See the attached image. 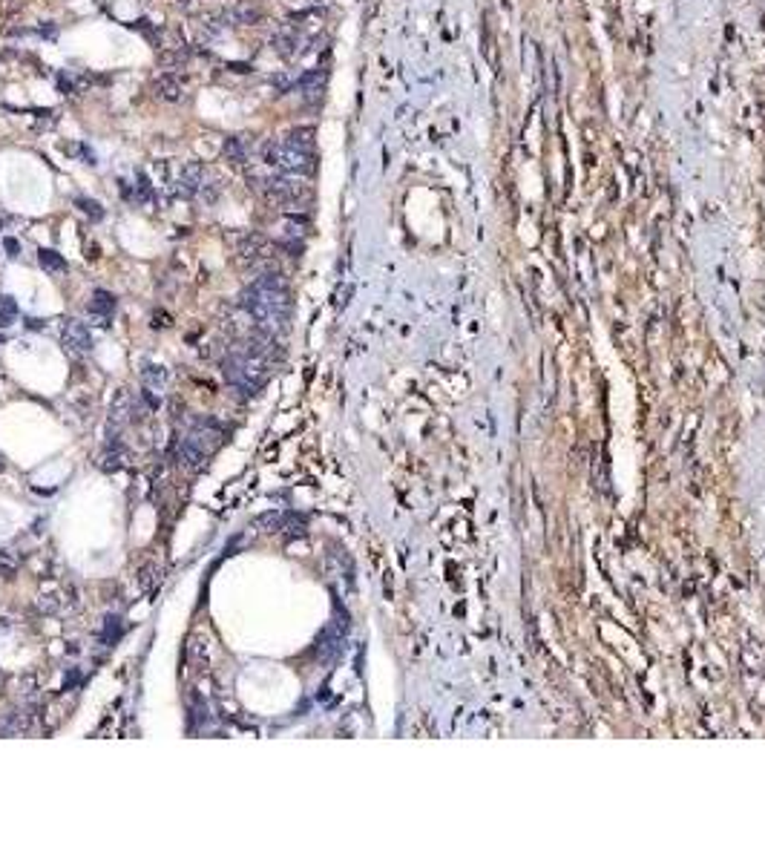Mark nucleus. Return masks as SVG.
Returning a JSON list of instances; mask_svg holds the SVG:
<instances>
[{"label": "nucleus", "instance_id": "f257e3e1", "mask_svg": "<svg viewBox=\"0 0 765 863\" xmlns=\"http://www.w3.org/2000/svg\"><path fill=\"white\" fill-rule=\"evenodd\" d=\"M239 308L247 314V320H254L256 328L276 334L285 328L288 314H291V294L282 283V276L274 271L259 274L251 285L239 294Z\"/></svg>", "mask_w": 765, "mask_h": 863}, {"label": "nucleus", "instance_id": "f03ea898", "mask_svg": "<svg viewBox=\"0 0 765 863\" xmlns=\"http://www.w3.org/2000/svg\"><path fill=\"white\" fill-rule=\"evenodd\" d=\"M262 162L288 176H311L317 167V155L314 150H299L285 142H268L262 147Z\"/></svg>", "mask_w": 765, "mask_h": 863}, {"label": "nucleus", "instance_id": "7ed1b4c3", "mask_svg": "<svg viewBox=\"0 0 765 863\" xmlns=\"http://www.w3.org/2000/svg\"><path fill=\"white\" fill-rule=\"evenodd\" d=\"M262 193H265V199H268V202H274L279 207H291V205H296L302 196H305V184L299 182V176L282 173V176H268Z\"/></svg>", "mask_w": 765, "mask_h": 863}, {"label": "nucleus", "instance_id": "20e7f679", "mask_svg": "<svg viewBox=\"0 0 765 863\" xmlns=\"http://www.w3.org/2000/svg\"><path fill=\"white\" fill-rule=\"evenodd\" d=\"M61 343L66 351H73V354H86V351L93 348V334L81 320H66L61 328Z\"/></svg>", "mask_w": 765, "mask_h": 863}, {"label": "nucleus", "instance_id": "39448f33", "mask_svg": "<svg viewBox=\"0 0 765 863\" xmlns=\"http://www.w3.org/2000/svg\"><path fill=\"white\" fill-rule=\"evenodd\" d=\"M271 46H274V52H276L279 58L291 61V58H296V55H299L302 35H299V29H296V26H279V29L274 32V38H271Z\"/></svg>", "mask_w": 765, "mask_h": 863}, {"label": "nucleus", "instance_id": "423d86ee", "mask_svg": "<svg viewBox=\"0 0 765 863\" xmlns=\"http://www.w3.org/2000/svg\"><path fill=\"white\" fill-rule=\"evenodd\" d=\"M202 187H205V167L199 162L185 164L182 173H179V179H176V193L185 196V199H190V196H196V193H202Z\"/></svg>", "mask_w": 765, "mask_h": 863}, {"label": "nucleus", "instance_id": "0eeeda50", "mask_svg": "<svg viewBox=\"0 0 765 863\" xmlns=\"http://www.w3.org/2000/svg\"><path fill=\"white\" fill-rule=\"evenodd\" d=\"M325 78H328V73L325 69H305V73H299V81H296V93L305 98V101H317L319 95H323V90H325Z\"/></svg>", "mask_w": 765, "mask_h": 863}, {"label": "nucleus", "instance_id": "6e6552de", "mask_svg": "<svg viewBox=\"0 0 765 863\" xmlns=\"http://www.w3.org/2000/svg\"><path fill=\"white\" fill-rule=\"evenodd\" d=\"M115 308H118L115 296H113L110 291H104V288H98V291L93 294V299H90V316H93L98 325H110Z\"/></svg>", "mask_w": 765, "mask_h": 863}, {"label": "nucleus", "instance_id": "1a4fd4ad", "mask_svg": "<svg viewBox=\"0 0 765 863\" xmlns=\"http://www.w3.org/2000/svg\"><path fill=\"white\" fill-rule=\"evenodd\" d=\"M167 383H170V374H167L164 366H153L150 363V366L141 368V386H144V392L162 397L164 389H167Z\"/></svg>", "mask_w": 765, "mask_h": 863}, {"label": "nucleus", "instance_id": "9d476101", "mask_svg": "<svg viewBox=\"0 0 765 863\" xmlns=\"http://www.w3.org/2000/svg\"><path fill=\"white\" fill-rule=\"evenodd\" d=\"M254 153V142H247V135H230L222 144V155L234 164H245Z\"/></svg>", "mask_w": 765, "mask_h": 863}, {"label": "nucleus", "instance_id": "9b49d317", "mask_svg": "<svg viewBox=\"0 0 765 863\" xmlns=\"http://www.w3.org/2000/svg\"><path fill=\"white\" fill-rule=\"evenodd\" d=\"M153 90H155V98H162V101H167V104H176V101H182V95H185V86H182V81L176 78L173 73H164V75H158V78L153 81Z\"/></svg>", "mask_w": 765, "mask_h": 863}, {"label": "nucleus", "instance_id": "f8f14e48", "mask_svg": "<svg viewBox=\"0 0 765 863\" xmlns=\"http://www.w3.org/2000/svg\"><path fill=\"white\" fill-rule=\"evenodd\" d=\"M227 17H230V26H254L262 21V12L251 3H239L234 9H227Z\"/></svg>", "mask_w": 765, "mask_h": 863}, {"label": "nucleus", "instance_id": "ddd939ff", "mask_svg": "<svg viewBox=\"0 0 765 863\" xmlns=\"http://www.w3.org/2000/svg\"><path fill=\"white\" fill-rule=\"evenodd\" d=\"M187 58H190L187 46H176V49H162V52H158V64H162L167 73L185 69V66H187Z\"/></svg>", "mask_w": 765, "mask_h": 863}, {"label": "nucleus", "instance_id": "4468645a", "mask_svg": "<svg viewBox=\"0 0 765 863\" xmlns=\"http://www.w3.org/2000/svg\"><path fill=\"white\" fill-rule=\"evenodd\" d=\"M38 262H41V268L46 271V274H52V276H61V274H66V259L58 254V251H49V248H41L38 251Z\"/></svg>", "mask_w": 765, "mask_h": 863}, {"label": "nucleus", "instance_id": "2eb2a0df", "mask_svg": "<svg viewBox=\"0 0 765 863\" xmlns=\"http://www.w3.org/2000/svg\"><path fill=\"white\" fill-rule=\"evenodd\" d=\"M296 81H299V73H296V69H282V73L271 75V86H274L276 95H285V93L296 90Z\"/></svg>", "mask_w": 765, "mask_h": 863}, {"label": "nucleus", "instance_id": "dca6fc26", "mask_svg": "<svg viewBox=\"0 0 765 863\" xmlns=\"http://www.w3.org/2000/svg\"><path fill=\"white\" fill-rule=\"evenodd\" d=\"M282 142L291 144V147H299V150H314V127H296L282 138Z\"/></svg>", "mask_w": 765, "mask_h": 863}, {"label": "nucleus", "instance_id": "f3484780", "mask_svg": "<svg viewBox=\"0 0 765 863\" xmlns=\"http://www.w3.org/2000/svg\"><path fill=\"white\" fill-rule=\"evenodd\" d=\"M288 521H294V515L265 513V515H259V518H256V527H262V530H268V533H279V530H285V524H288Z\"/></svg>", "mask_w": 765, "mask_h": 863}, {"label": "nucleus", "instance_id": "a211bd4d", "mask_svg": "<svg viewBox=\"0 0 765 863\" xmlns=\"http://www.w3.org/2000/svg\"><path fill=\"white\" fill-rule=\"evenodd\" d=\"M135 202L138 205H150L153 202V184L147 179V173H135Z\"/></svg>", "mask_w": 765, "mask_h": 863}, {"label": "nucleus", "instance_id": "6ab92c4d", "mask_svg": "<svg viewBox=\"0 0 765 863\" xmlns=\"http://www.w3.org/2000/svg\"><path fill=\"white\" fill-rule=\"evenodd\" d=\"M17 320V303L12 296H0V328H9Z\"/></svg>", "mask_w": 765, "mask_h": 863}, {"label": "nucleus", "instance_id": "aec40b11", "mask_svg": "<svg viewBox=\"0 0 765 863\" xmlns=\"http://www.w3.org/2000/svg\"><path fill=\"white\" fill-rule=\"evenodd\" d=\"M121 636V619L118 616H106V625H104V642L106 645H115Z\"/></svg>", "mask_w": 765, "mask_h": 863}, {"label": "nucleus", "instance_id": "412c9836", "mask_svg": "<svg viewBox=\"0 0 765 863\" xmlns=\"http://www.w3.org/2000/svg\"><path fill=\"white\" fill-rule=\"evenodd\" d=\"M75 205L81 207V214H86L93 222H101V219H104V207H101L95 199H78Z\"/></svg>", "mask_w": 765, "mask_h": 863}, {"label": "nucleus", "instance_id": "4be33fe9", "mask_svg": "<svg viewBox=\"0 0 765 863\" xmlns=\"http://www.w3.org/2000/svg\"><path fill=\"white\" fill-rule=\"evenodd\" d=\"M15 573H17V561H15L9 553H0V578L12 581V578H15Z\"/></svg>", "mask_w": 765, "mask_h": 863}, {"label": "nucleus", "instance_id": "5701e85b", "mask_svg": "<svg viewBox=\"0 0 765 863\" xmlns=\"http://www.w3.org/2000/svg\"><path fill=\"white\" fill-rule=\"evenodd\" d=\"M38 607H41L44 613H55V610H58V598H55V596H41Z\"/></svg>", "mask_w": 765, "mask_h": 863}, {"label": "nucleus", "instance_id": "b1692460", "mask_svg": "<svg viewBox=\"0 0 765 863\" xmlns=\"http://www.w3.org/2000/svg\"><path fill=\"white\" fill-rule=\"evenodd\" d=\"M3 248L9 251V256H17V254H21V242H17V239H12V236H9V239L3 242Z\"/></svg>", "mask_w": 765, "mask_h": 863}, {"label": "nucleus", "instance_id": "393cba45", "mask_svg": "<svg viewBox=\"0 0 765 863\" xmlns=\"http://www.w3.org/2000/svg\"><path fill=\"white\" fill-rule=\"evenodd\" d=\"M227 69H234V73H251L247 64H227Z\"/></svg>", "mask_w": 765, "mask_h": 863}]
</instances>
